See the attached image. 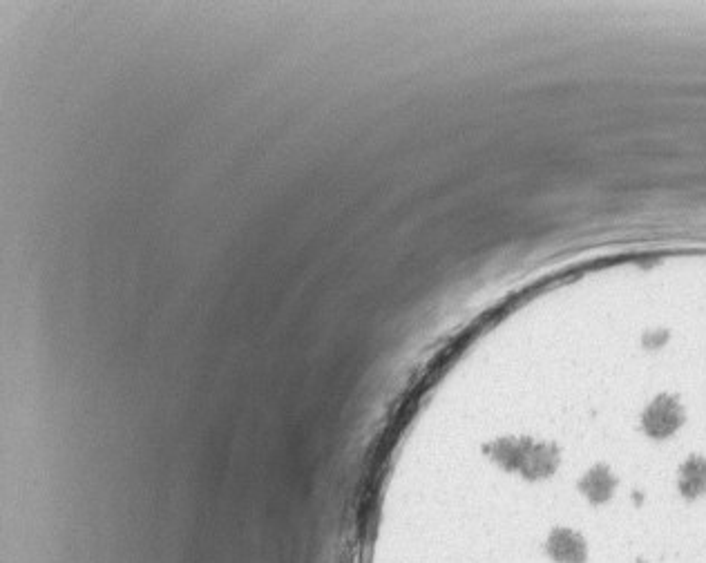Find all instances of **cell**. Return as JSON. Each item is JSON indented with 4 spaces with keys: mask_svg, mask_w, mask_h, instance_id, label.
Returning <instances> with one entry per match:
<instances>
[{
    "mask_svg": "<svg viewBox=\"0 0 706 563\" xmlns=\"http://www.w3.org/2000/svg\"><path fill=\"white\" fill-rule=\"evenodd\" d=\"M546 550L557 563H584L588 559V546L581 534L570 528H557L550 532Z\"/></svg>",
    "mask_w": 706,
    "mask_h": 563,
    "instance_id": "6da1fadb",
    "label": "cell"
}]
</instances>
